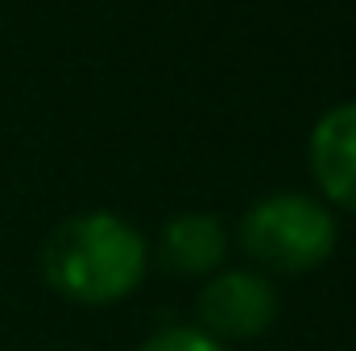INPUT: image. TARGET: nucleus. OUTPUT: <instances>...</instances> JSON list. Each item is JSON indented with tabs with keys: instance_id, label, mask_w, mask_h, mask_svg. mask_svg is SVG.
Returning a JSON list of instances; mask_svg holds the SVG:
<instances>
[{
	"instance_id": "3",
	"label": "nucleus",
	"mask_w": 356,
	"mask_h": 351,
	"mask_svg": "<svg viewBox=\"0 0 356 351\" xmlns=\"http://www.w3.org/2000/svg\"><path fill=\"white\" fill-rule=\"evenodd\" d=\"M277 285L257 268H220L199 285L195 298V327L207 331L216 343H249L261 339L277 323Z\"/></svg>"
},
{
	"instance_id": "5",
	"label": "nucleus",
	"mask_w": 356,
	"mask_h": 351,
	"mask_svg": "<svg viewBox=\"0 0 356 351\" xmlns=\"http://www.w3.org/2000/svg\"><path fill=\"white\" fill-rule=\"evenodd\" d=\"M228 261V228L207 211H182L158 232V264L175 277L207 281Z\"/></svg>"
},
{
	"instance_id": "4",
	"label": "nucleus",
	"mask_w": 356,
	"mask_h": 351,
	"mask_svg": "<svg viewBox=\"0 0 356 351\" xmlns=\"http://www.w3.org/2000/svg\"><path fill=\"white\" fill-rule=\"evenodd\" d=\"M311 174L327 203L356 211V99L327 108L311 128Z\"/></svg>"
},
{
	"instance_id": "1",
	"label": "nucleus",
	"mask_w": 356,
	"mask_h": 351,
	"mask_svg": "<svg viewBox=\"0 0 356 351\" xmlns=\"http://www.w3.org/2000/svg\"><path fill=\"white\" fill-rule=\"evenodd\" d=\"M149 273L145 236L112 211H83L63 219L42 244L46 285L75 306H116L141 289Z\"/></svg>"
},
{
	"instance_id": "2",
	"label": "nucleus",
	"mask_w": 356,
	"mask_h": 351,
	"mask_svg": "<svg viewBox=\"0 0 356 351\" xmlns=\"http://www.w3.org/2000/svg\"><path fill=\"white\" fill-rule=\"evenodd\" d=\"M336 236L340 228H336L332 207L298 190H277V194L257 198L236 228L245 257L266 277L269 273L298 277V273L319 268L336 252Z\"/></svg>"
},
{
	"instance_id": "6",
	"label": "nucleus",
	"mask_w": 356,
	"mask_h": 351,
	"mask_svg": "<svg viewBox=\"0 0 356 351\" xmlns=\"http://www.w3.org/2000/svg\"><path fill=\"white\" fill-rule=\"evenodd\" d=\"M137 351H232V348L216 343V339H211L207 331H199L195 323H182V327H162V331H154Z\"/></svg>"
}]
</instances>
